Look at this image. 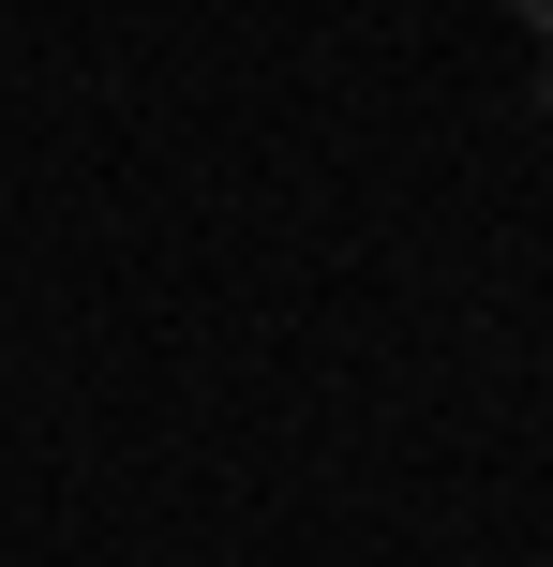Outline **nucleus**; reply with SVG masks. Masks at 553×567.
I'll list each match as a JSON object with an SVG mask.
<instances>
[{
	"instance_id": "2",
	"label": "nucleus",
	"mask_w": 553,
	"mask_h": 567,
	"mask_svg": "<svg viewBox=\"0 0 553 567\" xmlns=\"http://www.w3.org/2000/svg\"><path fill=\"white\" fill-rule=\"evenodd\" d=\"M539 105H553V90H539Z\"/></svg>"
},
{
	"instance_id": "1",
	"label": "nucleus",
	"mask_w": 553,
	"mask_h": 567,
	"mask_svg": "<svg viewBox=\"0 0 553 567\" xmlns=\"http://www.w3.org/2000/svg\"><path fill=\"white\" fill-rule=\"evenodd\" d=\"M509 16H524V30H539V45H553V0H509Z\"/></svg>"
}]
</instances>
